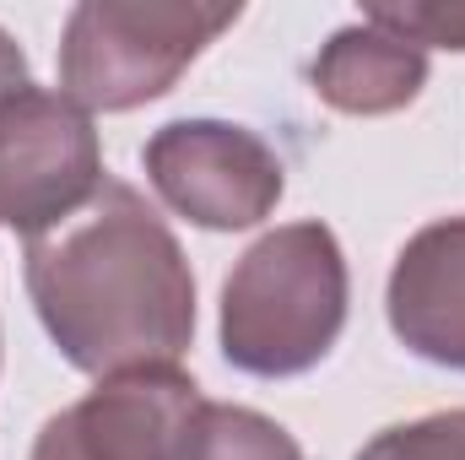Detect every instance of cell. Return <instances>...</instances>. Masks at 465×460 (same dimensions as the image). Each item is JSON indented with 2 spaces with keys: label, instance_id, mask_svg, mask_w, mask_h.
Segmentation results:
<instances>
[{
  "label": "cell",
  "instance_id": "6da1fadb",
  "mask_svg": "<svg viewBox=\"0 0 465 460\" xmlns=\"http://www.w3.org/2000/svg\"><path fill=\"white\" fill-rule=\"evenodd\" d=\"M22 282L54 352L93 379L179 363L195 342L184 244L124 179H104L76 217L27 238Z\"/></svg>",
  "mask_w": 465,
  "mask_h": 460
},
{
  "label": "cell",
  "instance_id": "7a4b0ae2",
  "mask_svg": "<svg viewBox=\"0 0 465 460\" xmlns=\"http://www.w3.org/2000/svg\"><path fill=\"white\" fill-rule=\"evenodd\" d=\"M351 271L341 238L320 217L254 238L223 282L217 342L249 379H298L331 357L347 331Z\"/></svg>",
  "mask_w": 465,
  "mask_h": 460
},
{
  "label": "cell",
  "instance_id": "3957f363",
  "mask_svg": "<svg viewBox=\"0 0 465 460\" xmlns=\"http://www.w3.org/2000/svg\"><path fill=\"white\" fill-rule=\"evenodd\" d=\"M243 5L206 0H82L60 33V93L87 115H130L179 87Z\"/></svg>",
  "mask_w": 465,
  "mask_h": 460
},
{
  "label": "cell",
  "instance_id": "277c9868",
  "mask_svg": "<svg viewBox=\"0 0 465 460\" xmlns=\"http://www.w3.org/2000/svg\"><path fill=\"white\" fill-rule=\"evenodd\" d=\"M104 179V141L82 104L33 82L0 98V228L22 238L60 228Z\"/></svg>",
  "mask_w": 465,
  "mask_h": 460
},
{
  "label": "cell",
  "instance_id": "5b68a950",
  "mask_svg": "<svg viewBox=\"0 0 465 460\" xmlns=\"http://www.w3.org/2000/svg\"><path fill=\"white\" fill-rule=\"evenodd\" d=\"M157 201L206 233H243L265 223L287 195L276 146L232 119H168L141 146Z\"/></svg>",
  "mask_w": 465,
  "mask_h": 460
},
{
  "label": "cell",
  "instance_id": "8992f818",
  "mask_svg": "<svg viewBox=\"0 0 465 460\" xmlns=\"http://www.w3.org/2000/svg\"><path fill=\"white\" fill-rule=\"evenodd\" d=\"M201 412V385L179 363H152L98 379L49 428L76 460H190Z\"/></svg>",
  "mask_w": 465,
  "mask_h": 460
},
{
  "label": "cell",
  "instance_id": "52a82bcc",
  "mask_svg": "<svg viewBox=\"0 0 465 460\" xmlns=\"http://www.w3.org/2000/svg\"><path fill=\"white\" fill-rule=\"evenodd\" d=\"M384 320L411 357L465 374V217H439L401 244Z\"/></svg>",
  "mask_w": 465,
  "mask_h": 460
},
{
  "label": "cell",
  "instance_id": "ba28073f",
  "mask_svg": "<svg viewBox=\"0 0 465 460\" xmlns=\"http://www.w3.org/2000/svg\"><path fill=\"white\" fill-rule=\"evenodd\" d=\"M309 87L336 115H357V119L401 115L428 87V55L362 16V22L336 27L320 44L314 65H309Z\"/></svg>",
  "mask_w": 465,
  "mask_h": 460
},
{
  "label": "cell",
  "instance_id": "9c48e42d",
  "mask_svg": "<svg viewBox=\"0 0 465 460\" xmlns=\"http://www.w3.org/2000/svg\"><path fill=\"white\" fill-rule=\"evenodd\" d=\"M190 460H303V450L276 417L232 401H206Z\"/></svg>",
  "mask_w": 465,
  "mask_h": 460
},
{
  "label": "cell",
  "instance_id": "30bf717a",
  "mask_svg": "<svg viewBox=\"0 0 465 460\" xmlns=\"http://www.w3.org/2000/svg\"><path fill=\"white\" fill-rule=\"evenodd\" d=\"M351 460H465V406L379 428Z\"/></svg>",
  "mask_w": 465,
  "mask_h": 460
},
{
  "label": "cell",
  "instance_id": "8fae6325",
  "mask_svg": "<svg viewBox=\"0 0 465 460\" xmlns=\"http://www.w3.org/2000/svg\"><path fill=\"white\" fill-rule=\"evenodd\" d=\"M362 16L373 27L417 44L422 55L428 49H455V55H465V5H368Z\"/></svg>",
  "mask_w": 465,
  "mask_h": 460
},
{
  "label": "cell",
  "instance_id": "7c38bea8",
  "mask_svg": "<svg viewBox=\"0 0 465 460\" xmlns=\"http://www.w3.org/2000/svg\"><path fill=\"white\" fill-rule=\"evenodd\" d=\"M33 76H27V55H22V44L0 27V98L5 93H16V87H27Z\"/></svg>",
  "mask_w": 465,
  "mask_h": 460
},
{
  "label": "cell",
  "instance_id": "4fadbf2b",
  "mask_svg": "<svg viewBox=\"0 0 465 460\" xmlns=\"http://www.w3.org/2000/svg\"><path fill=\"white\" fill-rule=\"evenodd\" d=\"M27 460H76V455H71V450L54 439V428L44 423V428H38V439H33V455H27Z\"/></svg>",
  "mask_w": 465,
  "mask_h": 460
}]
</instances>
